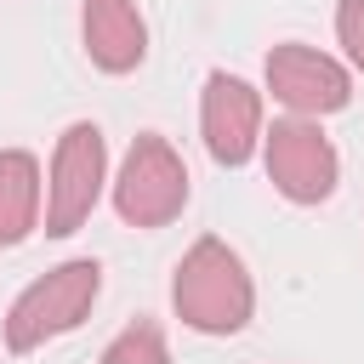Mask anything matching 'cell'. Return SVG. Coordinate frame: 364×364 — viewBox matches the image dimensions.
Returning a JSON list of instances; mask_svg holds the SVG:
<instances>
[{
  "label": "cell",
  "instance_id": "1",
  "mask_svg": "<svg viewBox=\"0 0 364 364\" xmlns=\"http://www.w3.org/2000/svg\"><path fill=\"white\" fill-rule=\"evenodd\" d=\"M171 301H176V318L205 330V336H233L250 324V307H256V290H250V273L245 262L222 245V239H199L182 262H176V279H171Z\"/></svg>",
  "mask_w": 364,
  "mask_h": 364
},
{
  "label": "cell",
  "instance_id": "2",
  "mask_svg": "<svg viewBox=\"0 0 364 364\" xmlns=\"http://www.w3.org/2000/svg\"><path fill=\"white\" fill-rule=\"evenodd\" d=\"M97 290H102V267H97L91 256H74V262L51 267L46 279H34V284L11 301V313H6V347H11V353H34L40 341L74 330V324L91 313Z\"/></svg>",
  "mask_w": 364,
  "mask_h": 364
},
{
  "label": "cell",
  "instance_id": "3",
  "mask_svg": "<svg viewBox=\"0 0 364 364\" xmlns=\"http://www.w3.org/2000/svg\"><path fill=\"white\" fill-rule=\"evenodd\" d=\"M182 205H188V165H182V154H176L165 136L142 131V136L131 142L125 165H119L114 210H119L131 228H165Z\"/></svg>",
  "mask_w": 364,
  "mask_h": 364
},
{
  "label": "cell",
  "instance_id": "4",
  "mask_svg": "<svg viewBox=\"0 0 364 364\" xmlns=\"http://www.w3.org/2000/svg\"><path fill=\"white\" fill-rule=\"evenodd\" d=\"M102 176H108L102 131H97L91 119L68 125V131L57 136L51 188H46V233H51V239H68V233L91 216V205H97V193H102Z\"/></svg>",
  "mask_w": 364,
  "mask_h": 364
},
{
  "label": "cell",
  "instance_id": "5",
  "mask_svg": "<svg viewBox=\"0 0 364 364\" xmlns=\"http://www.w3.org/2000/svg\"><path fill=\"white\" fill-rule=\"evenodd\" d=\"M267 176L284 199L318 205L336 193V148L313 119H273L267 131Z\"/></svg>",
  "mask_w": 364,
  "mask_h": 364
},
{
  "label": "cell",
  "instance_id": "6",
  "mask_svg": "<svg viewBox=\"0 0 364 364\" xmlns=\"http://www.w3.org/2000/svg\"><path fill=\"white\" fill-rule=\"evenodd\" d=\"M267 91L296 114H336L353 97V80L336 57L313 46H273L267 51Z\"/></svg>",
  "mask_w": 364,
  "mask_h": 364
},
{
  "label": "cell",
  "instance_id": "7",
  "mask_svg": "<svg viewBox=\"0 0 364 364\" xmlns=\"http://www.w3.org/2000/svg\"><path fill=\"white\" fill-rule=\"evenodd\" d=\"M199 125H205V148L216 165H245L256 136H262V97L239 80V74H210L205 80V108H199Z\"/></svg>",
  "mask_w": 364,
  "mask_h": 364
},
{
  "label": "cell",
  "instance_id": "8",
  "mask_svg": "<svg viewBox=\"0 0 364 364\" xmlns=\"http://www.w3.org/2000/svg\"><path fill=\"white\" fill-rule=\"evenodd\" d=\"M85 51L102 74H131L148 57V23L136 0H85Z\"/></svg>",
  "mask_w": 364,
  "mask_h": 364
},
{
  "label": "cell",
  "instance_id": "9",
  "mask_svg": "<svg viewBox=\"0 0 364 364\" xmlns=\"http://www.w3.org/2000/svg\"><path fill=\"white\" fill-rule=\"evenodd\" d=\"M40 216V165L23 148H0V245H23Z\"/></svg>",
  "mask_w": 364,
  "mask_h": 364
},
{
  "label": "cell",
  "instance_id": "10",
  "mask_svg": "<svg viewBox=\"0 0 364 364\" xmlns=\"http://www.w3.org/2000/svg\"><path fill=\"white\" fill-rule=\"evenodd\" d=\"M102 364H171V353H165V336H159V324H131V330H119L114 341H108V353H102Z\"/></svg>",
  "mask_w": 364,
  "mask_h": 364
},
{
  "label": "cell",
  "instance_id": "11",
  "mask_svg": "<svg viewBox=\"0 0 364 364\" xmlns=\"http://www.w3.org/2000/svg\"><path fill=\"white\" fill-rule=\"evenodd\" d=\"M336 34H341L347 57L364 68V0H336Z\"/></svg>",
  "mask_w": 364,
  "mask_h": 364
}]
</instances>
